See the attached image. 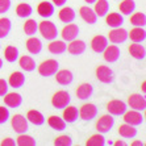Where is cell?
<instances>
[{"instance_id": "1", "label": "cell", "mask_w": 146, "mask_h": 146, "mask_svg": "<svg viewBox=\"0 0 146 146\" xmlns=\"http://www.w3.org/2000/svg\"><path fill=\"white\" fill-rule=\"evenodd\" d=\"M38 31H40L41 36L48 41H53L57 38L58 36V29H57V25L51 21L48 20H44L42 23L38 24Z\"/></svg>"}, {"instance_id": "2", "label": "cell", "mask_w": 146, "mask_h": 146, "mask_svg": "<svg viewBox=\"0 0 146 146\" xmlns=\"http://www.w3.org/2000/svg\"><path fill=\"white\" fill-rule=\"evenodd\" d=\"M59 68V63L55 59H46L38 66V72L41 76L49 78V76H54V74Z\"/></svg>"}, {"instance_id": "3", "label": "cell", "mask_w": 146, "mask_h": 146, "mask_svg": "<svg viewBox=\"0 0 146 146\" xmlns=\"http://www.w3.org/2000/svg\"><path fill=\"white\" fill-rule=\"evenodd\" d=\"M71 103V96L67 91H58L51 98V104L55 109H63Z\"/></svg>"}, {"instance_id": "4", "label": "cell", "mask_w": 146, "mask_h": 146, "mask_svg": "<svg viewBox=\"0 0 146 146\" xmlns=\"http://www.w3.org/2000/svg\"><path fill=\"white\" fill-rule=\"evenodd\" d=\"M113 126H115V119L112 117V115H104L96 121V129L102 134L109 133L113 129Z\"/></svg>"}, {"instance_id": "5", "label": "cell", "mask_w": 146, "mask_h": 146, "mask_svg": "<svg viewBox=\"0 0 146 146\" xmlns=\"http://www.w3.org/2000/svg\"><path fill=\"white\" fill-rule=\"evenodd\" d=\"M96 78H98L99 82H102L104 84H111L113 82V79H115V74H113L111 67L100 65L96 68Z\"/></svg>"}, {"instance_id": "6", "label": "cell", "mask_w": 146, "mask_h": 146, "mask_svg": "<svg viewBox=\"0 0 146 146\" xmlns=\"http://www.w3.org/2000/svg\"><path fill=\"white\" fill-rule=\"evenodd\" d=\"M99 113V109L95 104H84L79 109V117H80L83 121H92L94 119H96V116Z\"/></svg>"}, {"instance_id": "7", "label": "cell", "mask_w": 146, "mask_h": 146, "mask_svg": "<svg viewBox=\"0 0 146 146\" xmlns=\"http://www.w3.org/2000/svg\"><path fill=\"white\" fill-rule=\"evenodd\" d=\"M108 40L115 45L124 44V42H126V40H128V31L124 29V28H121V27L113 28L108 34Z\"/></svg>"}, {"instance_id": "8", "label": "cell", "mask_w": 146, "mask_h": 146, "mask_svg": "<svg viewBox=\"0 0 146 146\" xmlns=\"http://www.w3.org/2000/svg\"><path fill=\"white\" fill-rule=\"evenodd\" d=\"M11 125L13 128V130L19 134H23V133H27L29 129V124H28V120L25 119L23 115H15L12 119H11Z\"/></svg>"}, {"instance_id": "9", "label": "cell", "mask_w": 146, "mask_h": 146, "mask_svg": "<svg viewBox=\"0 0 146 146\" xmlns=\"http://www.w3.org/2000/svg\"><path fill=\"white\" fill-rule=\"evenodd\" d=\"M128 106L130 107L134 111H139L142 112L146 109V98L145 95H141V94H133L128 98Z\"/></svg>"}, {"instance_id": "10", "label": "cell", "mask_w": 146, "mask_h": 146, "mask_svg": "<svg viewBox=\"0 0 146 146\" xmlns=\"http://www.w3.org/2000/svg\"><path fill=\"white\" fill-rule=\"evenodd\" d=\"M107 109H108L109 115H112V116H122L124 113L126 112V111H128V106H126V103L121 102V100H112V102L108 103Z\"/></svg>"}, {"instance_id": "11", "label": "cell", "mask_w": 146, "mask_h": 146, "mask_svg": "<svg viewBox=\"0 0 146 146\" xmlns=\"http://www.w3.org/2000/svg\"><path fill=\"white\" fill-rule=\"evenodd\" d=\"M122 116H124L125 124H129V125H133V126H138L141 124H143V116L141 115L139 111H134V109L126 111Z\"/></svg>"}, {"instance_id": "12", "label": "cell", "mask_w": 146, "mask_h": 146, "mask_svg": "<svg viewBox=\"0 0 146 146\" xmlns=\"http://www.w3.org/2000/svg\"><path fill=\"white\" fill-rule=\"evenodd\" d=\"M79 33H80V29H79V27L76 24H67L63 29H62L61 32V36L62 38H63V41H72L75 40V38H78Z\"/></svg>"}, {"instance_id": "13", "label": "cell", "mask_w": 146, "mask_h": 146, "mask_svg": "<svg viewBox=\"0 0 146 146\" xmlns=\"http://www.w3.org/2000/svg\"><path fill=\"white\" fill-rule=\"evenodd\" d=\"M103 55H104V59L109 63H115V62L119 61L120 55H121V50L117 45H108L106 48V50L103 51Z\"/></svg>"}, {"instance_id": "14", "label": "cell", "mask_w": 146, "mask_h": 146, "mask_svg": "<svg viewBox=\"0 0 146 146\" xmlns=\"http://www.w3.org/2000/svg\"><path fill=\"white\" fill-rule=\"evenodd\" d=\"M86 49H87L86 42L82 40H78V38L70 41V44L67 45V51L71 55H82L86 51Z\"/></svg>"}, {"instance_id": "15", "label": "cell", "mask_w": 146, "mask_h": 146, "mask_svg": "<svg viewBox=\"0 0 146 146\" xmlns=\"http://www.w3.org/2000/svg\"><path fill=\"white\" fill-rule=\"evenodd\" d=\"M79 15H80L82 19L90 25L96 24V21H98V16H96L95 11L92 9V8H90L88 5H83V7H80V9H79Z\"/></svg>"}, {"instance_id": "16", "label": "cell", "mask_w": 146, "mask_h": 146, "mask_svg": "<svg viewBox=\"0 0 146 146\" xmlns=\"http://www.w3.org/2000/svg\"><path fill=\"white\" fill-rule=\"evenodd\" d=\"M55 80H57L58 84L61 86H68L71 84L72 80H74V75L70 70H58L54 74Z\"/></svg>"}, {"instance_id": "17", "label": "cell", "mask_w": 146, "mask_h": 146, "mask_svg": "<svg viewBox=\"0 0 146 146\" xmlns=\"http://www.w3.org/2000/svg\"><path fill=\"white\" fill-rule=\"evenodd\" d=\"M4 98V104L9 108H19L23 104V98L20 94L17 92H11V94H5Z\"/></svg>"}, {"instance_id": "18", "label": "cell", "mask_w": 146, "mask_h": 146, "mask_svg": "<svg viewBox=\"0 0 146 146\" xmlns=\"http://www.w3.org/2000/svg\"><path fill=\"white\" fill-rule=\"evenodd\" d=\"M108 46V38L104 36H95L91 41V48L95 53H103L106 50V48Z\"/></svg>"}, {"instance_id": "19", "label": "cell", "mask_w": 146, "mask_h": 146, "mask_svg": "<svg viewBox=\"0 0 146 146\" xmlns=\"http://www.w3.org/2000/svg\"><path fill=\"white\" fill-rule=\"evenodd\" d=\"M37 12L44 19H50L54 15V4L50 1H41L37 7Z\"/></svg>"}, {"instance_id": "20", "label": "cell", "mask_w": 146, "mask_h": 146, "mask_svg": "<svg viewBox=\"0 0 146 146\" xmlns=\"http://www.w3.org/2000/svg\"><path fill=\"white\" fill-rule=\"evenodd\" d=\"M79 119V111L76 107L67 106L66 108H63V120L67 124H74Z\"/></svg>"}, {"instance_id": "21", "label": "cell", "mask_w": 146, "mask_h": 146, "mask_svg": "<svg viewBox=\"0 0 146 146\" xmlns=\"http://www.w3.org/2000/svg\"><path fill=\"white\" fill-rule=\"evenodd\" d=\"M19 65H20V67L24 70V71L27 72H32L36 70V67H37V65H36V61H34L33 58L31 57V55H23V57H19Z\"/></svg>"}, {"instance_id": "22", "label": "cell", "mask_w": 146, "mask_h": 146, "mask_svg": "<svg viewBox=\"0 0 146 146\" xmlns=\"http://www.w3.org/2000/svg\"><path fill=\"white\" fill-rule=\"evenodd\" d=\"M106 23L108 27L111 28H119L122 27L124 24V16L121 13H117V12H112V13H107L106 15Z\"/></svg>"}, {"instance_id": "23", "label": "cell", "mask_w": 146, "mask_h": 146, "mask_svg": "<svg viewBox=\"0 0 146 146\" xmlns=\"http://www.w3.org/2000/svg\"><path fill=\"white\" fill-rule=\"evenodd\" d=\"M129 53L134 59H138V61H142L146 57V49L143 45L137 44V42H133L129 46Z\"/></svg>"}, {"instance_id": "24", "label": "cell", "mask_w": 146, "mask_h": 146, "mask_svg": "<svg viewBox=\"0 0 146 146\" xmlns=\"http://www.w3.org/2000/svg\"><path fill=\"white\" fill-rule=\"evenodd\" d=\"M25 45H27V50L33 55H37L42 51V42H41V40H38L37 37H34V36H32V37L27 41Z\"/></svg>"}, {"instance_id": "25", "label": "cell", "mask_w": 146, "mask_h": 146, "mask_svg": "<svg viewBox=\"0 0 146 146\" xmlns=\"http://www.w3.org/2000/svg\"><path fill=\"white\" fill-rule=\"evenodd\" d=\"M8 84L13 88H21L25 84V75L21 71H15L11 74L9 79H8Z\"/></svg>"}, {"instance_id": "26", "label": "cell", "mask_w": 146, "mask_h": 146, "mask_svg": "<svg viewBox=\"0 0 146 146\" xmlns=\"http://www.w3.org/2000/svg\"><path fill=\"white\" fill-rule=\"evenodd\" d=\"M128 38L133 41V42H137V44H142L146 40V32L143 28L141 27H136L134 29H132L130 32H128Z\"/></svg>"}, {"instance_id": "27", "label": "cell", "mask_w": 146, "mask_h": 146, "mask_svg": "<svg viewBox=\"0 0 146 146\" xmlns=\"http://www.w3.org/2000/svg\"><path fill=\"white\" fill-rule=\"evenodd\" d=\"M92 95H94V87L90 83H83L76 90V98L80 100H87L92 98Z\"/></svg>"}, {"instance_id": "28", "label": "cell", "mask_w": 146, "mask_h": 146, "mask_svg": "<svg viewBox=\"0 0 146 146\" xmlns=\"http://www.w3.org/2000/svg\"><path fill=\"white\" fill-rule=\"evenodd\" d=\"M49 51L51 54H55V55H61V54H65L67 51V45H66L65 41H58V40H53L49 45Z\"/></svg>"}, {"instance_id": "29", "label": "cell", "mask_w": 146, "mask_h": 146, "mask_svg": "<svg viewBox=\"0 0 146 146\" xmlns=\"http://www.w3.org/2000/svg\"><path fill=\"white\" fill-rule=\"evenodd\" d=\"M48 124H49V126H50L51 129L57 130V132L65 130L66 126H67V122H66L63 119H61L59 116H50L49 120H48Z\"/></svg>"}, {"instance_id": "30", "label": "cell", "mask_w": 146, "mask_h": 146, "mask_svg": "<svg viewBox=\"0 0 146 146\" xmlns=\"http://www.w3.org/2000/svg\"><path fill=\"white\" fill-rule=\"evenodd\" d=\"M27 120L36 126L44 125L45 121H46V120H45V116L41 112H38V111H29V112L27 113Z\"/></svg>"}, {"instance_id": "31", "label": "cell", "mask_w": 146, "mask_h": 146, "mask_svg": "<svg viewBox=\"0 0 146 146\" xmlns=\"http://www.w3.org/2000/svg\"><path fill=\"white\" fill-rule=\"evenodd\" d=\"M95 13L98 17H106V15L109 12V3L108 0H96L95 3Z\"/></svg>"}, {"instance_id": "32", "label": "cell", "mask_w": 146, "mask_h": 146, "mask_svg": "<svg viewBox=\"0 0 146 146\" xmlns=\"http://www.w3.org/2000/svg\"><path fill=\"white\" fill-rule=\"evenodd\" d=\"M75 17H76V13H75V11L70 7L62 8L61 12H59V20H61L62 23H65V24L72 23V21L75 20Z\"/></svg>"}, {"instance_id": "33", "label": "cell", "mask_w": 146, "mask_h": 146, "mask_svg": "<svg viewBox=\"0 0 146 146\" xmlns=\"http://www.w3.org/2000/svg\"><path fill=\"white\" fill-rule=\"evenodd\" d=\"M137 129L136 126L129 125V124H122L119 128V134L124 138H134L137 136Z\"/></svg>"}, {"instance_id": "34", "label": "cell", "mask_w": 146, "mask_h": 146, "mask_svg": "<svg viewBox=\"0 0 146 146\" xmlns=\"http://www.w3.org/2000/svg\"><path fill=\"white\" fill-rule=\"evenodd\" d=\"M120 12L121 15L130 16L136 11V1L134 0H120Z\"/></svg>"}, {"instance_id": "35", "label": "cell", "mask_w": 146, "mask_h": 146, "mask_svg": "<svg viewBox=\"0 0 146 146\" xmlns=\"http://www.w3.org/2000/svg\"><path fill=\"white\" fill-rule=\"evenodd\" d=\"M19 49L16 46H7L5 48V51H4V57H5V61L9 62V63H15L19 59Z\"/></svg>"}, {"instance_id": "36", "label": "cell", "mask_w": 146, "mask_h": 146, "mask_svg": "<svg viewBox=\"0 0 146 146\" xmlns=\"http://www.w3.org/2000/svg\"><path fill=\"white\" fill-rule=\"evenodd\" d=\"M12 29V23L8 17L0 19V38H7Z\"/></svg>"}, {"instance_id": "37", "label": "cell", "mask_w": 146, "mask_h": 146, "mask_svg": "<svg viewBox=\"0 0 146 146\" xmlns=\"http://www.w3.org/2000/svg\"><path fill=\"white\" fill-rule=\"evenodd\" d=\"M16 13L20 19H28V17H31L32 13H33V8L27 3H21V4L17 5Z\"/></svg>"}, {"instance_id": "38", "label": "cell", "mask_w": 146, "mask_h": 146, "mask_svg": "<svg viewBox=\"0 0 146 146\" xmlns=\"http://www.w3.org/2000/svg\"><path fill=\"white\" fill-rule=\"evenodd\" d=\"M130 24L134 25V27H141L143 28L146 25V15L142 12H133L132 16H130Z\"/></svg>"}, {"instance_id": "39", "label": "cell", "mask_w": 146, "mask_h": 146, "mask_svg": "<svg viewBox=\"0 0 146 146\" xmlns=\"http://www.w3.org/2000/svg\"><path fill=\"white\" fill-rule=\"evenodd\" d=\"M24 32L27 36H29V37L34 36V34L38 32V23L36 20H32V19L27 20L24 24Z\"/></svg>"}, {"instance_id": "40", "label": "cell", "mask_w": 146, "mask_h": 146, "mask_svg": "<svg viewBox=\"0 0 146 146\" xmlns=\"http://www.w3.org/2000/svg\"><path fill=\"white\" fill-rule=\"evenodd\" d=\"M16 145H19V146H36L37 142H36V139H34L32 136H27L25 133H23V134H20V136L17 137Z\"/></svg>"}, {"instance_id": "41", "label": "cell", "mask_w": 146, "mask_h": 146, "mask_svg": "<svg viewBox=\"0 0 146 146\" xmlns=\"http://www.w3.org/2000/svg\"><path fill=\"white\" fill-rule=\"evenodd\" d=\"M87 146H104L106 145V138L103 136L102 133H98V134H94L91 136L88 139H87V142H86Z\"/></svg>"}, {"instance_id": "42", "label": "cell", "mask_w": 146, "mask_h": 146, "mask_svg": "<svg viewBox=\"0 0 146 146\" xmlns=\"http://www.w3.org/2000/svg\"><path fill=\"white\" fill-rule=\"evenodd\" d=\"M54 145L55 146H71L72 145V139L70 136L65 134V136H59L55 138L54 141Z\"/></svg>"}, {"instance_id": "43", "label": "cell", "mask_w": 146, "mask_h": 146, "mask_svg": "<svg viewBox=\"0 0 146 146\" xmlns=\"http://www.w3.org/2000/svg\"><path fill=\"white\" fill-rule=\"evenodd\" d=\"M9 117H11V115H9L8 108H5V107H0V125L8 122Z\"/></svg>"}, {"instance_id": "44", "label": "cell", "mask_w": 146, "mask_h": 146, "mask_svg": "<svg viewBox=\"0 0 146 146\" xmlns=\"http://www.w3.org/2000/svg\"><path fill=\"white\" fill-rule=\"evenodd\" d=\"M11 5H12L11 0H0V15L7 13L11 9Z\"/></svg>"}, {"instance_id": "45", "label": "cell", "mask_w": 146, "mask_h": 146, "mask_svg": "<svg viewBox=\"0 0 146 146\" xmlns=\"http://www.w3.org/2000/svg\"><path fill=\"white\" fill-rule=\"evenodd\" d=\"M8 88H9L8 82L4 80V79H0V96H1V98H3L5 94H8Z\"/></svg>"}, {"instance_id": "46", "label": "cell", "mask_w": 146, "mask_h": 146, "mask_svg": "<svg viewBox=\"0 0 146 146\" xmlns=\"http://www.w3.org/2000/svg\"><path fill=\"white\" fill-rule=\"evenodd\" d=\"M16 142H15L13 138H5L1 141V146H15Z\"/></svg>"}, {"instance_id": "47", "label": "cell", "mask_w": 146, "mask_h": 146, "mask_svg": "<svg viewBox=\"0 0 146 146\" xmlns=\"http://www.w3.org/2000/svg\"><path fill=\"white\" fill-rule=\"evenodd\" d=\"M66 3H67V0H53V4L57 7H63Z\"/></svg>"}, {"instance_id": "48", "label": "cell", "mask_w": 146, "mask_h": 146, "mask_svg": "<svg viewBox=\"0 0 146 146\" xmlns=\"http://www.w3.org/2000/svg\"><path fill=\"white\" fill-rule=\"evenodd\" d=\"M115 145H116V146H119V145H121V146H125L126 143L124 142V141H116V142H115Z\"/></svg>"}, {"instance_id": "49", "label": "cell", "mask_w": 146, "mask_h": 146, "mask_svg": "<svg viewBox=\"0 0 146 146\" xmlns=\"http://www.w3.org/2000/svg\"><path fill=\"white\" fill-rule=\"evenodd\" d=\"M133 146H143V143L142 142H139V141H134V142L132 143Z\"/></svg>"}, {"instance_id": "50", "label": "cell", "mask_w": 146, "mask_h": 146, "mask_svg": "<svg viewBox=\"0 0 146 146\" xmlns=\"http://www.w3.org/2000/svg\"><path fill=\"white\" fill-rule=\"evenodd\" d=\"M84 1H86L87 4H94V3L96 1V0H84Z\"/></svg>"}, {"instance_id": "51", "label": "cell", "mask_w": 146, "mask_h": 146, "mask_svg": "<svg viewBox=\"0 0 146 146\" xmlns=\"http://www.w3.org/2000/svg\"><path fill=\"white\" fill-rule=\"evenodd\" d=\"M1 67H3V59L0 58V70H1Z\"/></svg>"}, {"instance_id": "52", "label": "cell", "mask_w": 146, "mask_h": 146, "mask_svg": "<svg viewBox=\"0 0 146 146\" xmlns=\"http://www.w3.org/2000/svg\"><path fill=\"white\" fill-rule=\"evenodd\" d=\"M0 49H1V45H0Z\"/></svg>"}, {"instance_id": "53", "label": "cell", "mask_w": 146, "mask_h": 146, "mask_svg": "<svg viewBox=\"0 0 146 146\" xmlns=\"http://www.w3.org/2000/svg\"><path fill=\"white\" fill-rule=\"evenodd\" d=\"M116 1H120V0H116Z\"/></svg>"}]
</instances>
